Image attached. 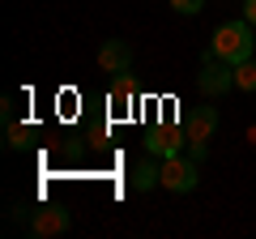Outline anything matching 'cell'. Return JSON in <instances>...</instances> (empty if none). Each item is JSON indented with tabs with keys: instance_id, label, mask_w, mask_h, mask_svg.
Here are the masks:
<instances>
[{
	"instance_id": "cell-1",
	"label": "cell",
	"mask_w": 256,
	"mask_h": 239,
	"mask_svg": "<svg viewBox=\"0 0 256 239\" xmlns=\"http://www.w3.org/2000/svg\"><path fill=\"white\" fill-rule=\"evenodd\" d=\"M210 47H214L218 60H226V64L235 68V64H244V60H252V56H256V26L248 18L222 22V26L210 34Z\"/></svg>"
},
{
	"instance_id": "cell-2",
	"label": "cell",
	"mask_w": 256,
	"mask_h": 239,
	"mask_svg": "<svg viewBox=\"0 0 256 239\" xmlns=\"http://www.w3.org/2000/svg\"><path fill=\"white\" fill-rule=\"evenodd\" d=\"M196 90L205 94V98H222V94L235 90V68L226 64V60H218L214 56V47H205L201 52V73H196Z\"/></svg>"
},
{
	"instance_id": "cell-3",
	"label": "cell",
	"mask_w": 256,
	"mask_h": 239,
	"mask_svg": "<svg viewBox=\"0 0 256 239\" xmlns=\"http://www.w3.org/2000/svg\"><path fill=\"white\" fill-rule=\"evenodd\" d=\"M196 158H188V154H171V158H162V188L166 192H175V196H184V192H192L196 188Z\"/></svg>"
},
{
	"instance_id": "cell-4",
	"label": "cell",
	"mask_w": 256,
	"mask_h": 239,
	"mask_svg": "<svg viewBox=\"0 0 256 239\" xmlns=\"http://www.w3.org/2000/svg\"><path fill=\"white\" fill-rule=\"evenodd\" d=\"M73 222V214L64 210V205H43V210L30 214V235L34 239H47V235H64Z\"/></svg>"
},
{
	"instance_id": "cell-5",
	"label": "cell",
	"mask_w": 256,
	"mask_h": 239,
	"mask_svg": "<svg viewBox=\"0 0 256 239\" xmlns=\"http://www.w3.org/2000/svg\"><path fill=\"white\" fill-rule=\"evenodd\" d=\"M98 68H102V73H111V77H120V73L132 68V47H128V38H102Z\"/></svg>"
},
{
	"instance_id": "cell-6",
	"label": "cell",
	"mask_w": 256,
	"mask_h": 239,
	"mask_svg": "<svg viewBox=\"0 0 256 239\" xmlns=\"http://www.w3.org/2000/svg\"><path fill=\"white\" fill-rule=\"evenodd\" d=\"M132 188L137 192H154V188H162V158H141L137 166H132Z\"/></svg>"
},
{
	"instance_id": "cell-7",
	"label": "cell",
	"mask_w": 256,
	"mask_h": 239,
	"mask_svg": "<svg viewBox=\"0 0 256 239\" xmlns=\"http://www.w3.org/2000/svg\"><path fill=\"white\" fill-rule=\"evenodd\" d=\"M184 124H188V137H205V141H210L214 132H218L222 120H218V107H192Z\"/></svg>"
},
{
	"instance_id": "cell-8",
	"label": "cell",
	"mask_w": 256,
	"mask_h": 239,
	"mask_svg": "<svg viewBox=\"0 0 256 239\" xmlns=\"http://www.w3.org/2000/svg\"><path fill=\"white\" fill-rule=\"evenodd\" d=\"M184 146H188V141H184L175 128H162V132H150V141H146V154H154V158H171V154H180Z\"/></svg>"
},
{
	"instance_id": "cell-9",
	"label": "cell",
	"mask_w": 256,
	"mask_h": 239,
	"mask_svg": "<svg viewBox=\"0 0 256 239\" xmlns=\"http://www.w3.org/2000/svg\"><path fill=\"white\" fill-rule=\"evenodd\" d=\"M235 90L252 94L256 90V60H244V64H235Z\"/></svg>"
},
{
	"instance_id": "cell-10",
	"label": "cell",
	"mask_w": 256,
	"mask_h": 239,
	"mask_svg": "<svg viewBox=\"0 0 256 239\" xmlns=\"http://www.w3.org/2000/svg\"><path fill=\"white\" fill-rule=\"evenodd\" d=\"M166 4H171L180 18H196V13L205 9V0H166Z\"/></svg>"
},
{
	"instance_id": "cell-11",
	"label": "cell",
	"mask_w": 256,
	"mask_h": 239,
	"mask_svg": "<svg viewBox=\"0 0 256 239\" xmlns=\"http://www.w3.org/2000/svg\"><path fill=\"white\" fill-rule=\"evenodd\" d=\"M184 154H188V158H196V162H201V158L210 154V146H205V137H188V146H184Z\"/></svg>"
},
{
	"instance_id": "cell-12",
	"label": "cell",
	"mask_w": 256,
	"mask_h": 239,
	"mask_svg": "<svg viewBox=\"0 0 256 239\" xmlns=\"http://www.w3.org/2000/svg\"><path fill=\"white\" fill-rule=\"evenodd\" d=\"M9 150H26V132L22 128H9Z\"/></svg>"
},
{
	"instance_id": "cell-13",
	"label": "cell",
	"mask_w": 256,
	"mask_h": 239,
	"mask_svg": "<svg viewBox=\"0 0 256 239\" xmlns=\"http://www.w3.org/2000/svg\"><path fill=\"white\" fill-rule=\"evenodd\" d=\"M244 18L252 22V26H256V0H244Z\"/></svg>"
}]
</instances>
